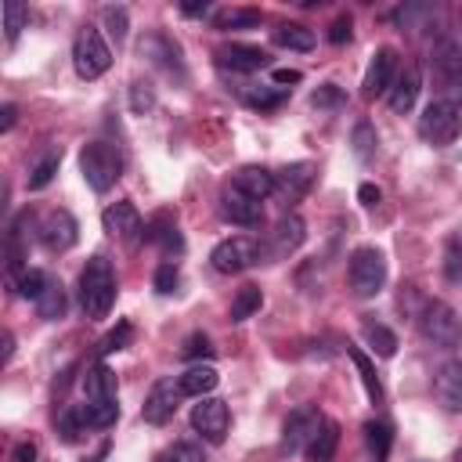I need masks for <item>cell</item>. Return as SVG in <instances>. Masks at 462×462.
<instances>
[{
  "instance_id": "d6986e66",
  "label": "cell",
  "mask_w": 462,
  "mask_h": 462,
  "mask_svg": "<svg viewBox=\"0 0 462 462\" xmlns=\"http://www.w3.org/2000/svg\"><path fill=\"white\" fill-rule=\"evenodd\" d=\"M217 61L224 69H235V72H256L267 65V51L260 47H249V43H227L217 51Z\"/></svg>"
},
{
  "instance_id": "7c38bea8",
  "label": "cell",
  "mask_w": 462,
  "mask_h": 462,
  "mask_svg": "<svg viewBox=\"0 0 462 462\" xmlns=\"http://www.w3.org/2000/svg\"><path fill=\"white\" fill-rule=\"evenodd\" d=\"M76 238H79V224H76V217H72L69 209H51V213L43 217V224H40V242H43L51 253L72 249Z\"/></svg>"
},
{
  "instance_id": "681fc988",
  "label": "cell",
  "mask_w": 462,
  "mask_h": 462,
  "mask_svg": "<svg viewBox=\"0 0 462 462\" xmlns=\"http://www.w3.org/2000/svg\"><path fill=\"white\" fill-rule=\"evenodd\" d=\"M379 199H383V191H379L375 184H361V188H357V202H361V206L372 209V206H379Z\"/></svg>"
},
{
  "instance_id": "7dc6e473",
  "label": "cell",
  "mask_w": 462,
  "mask_h": 462,
  "mask_svg": "<svg viewBox=\"0 0 462 462\" xmlns=\"http://www.w3.org/2000/svg\"><path fill=\"white\" fill-rule=\"evenodd\" d=\"M177 282H180V274H177L173 263H162V267L155 271V292H173Z\"/></svg>"
},
{
  "instance_id": "8fae6325",
  "label": "cell",
  "mask_w": 462,
  "mask_h": 462,
  "mask_svg": "<svg viewBox=\"0 0 462 462\" xmlns=\"http://www.w3.org/2000/svg\"><path fill=\"white\" fill-rule=\"evenodd\" d=\"M101 224H105V231H108L112 238H119V242H126V245H134L137 238H144V224H141V213H137L134 202H112V206L101 213Z\"/></svg>"
},
{
  "instance_id": "8d00e7d4",
  "label": "cell",
  "mask_w": 462,
  "mask_h": 462,
  "mask_svg": "<svg viewBox=\"0 0 462 462\" xmlns=\"http://www.w3.org/2000/svg\"><path fill=\"white\" fill-rule=\"evenodd\" d=\"M58 166H61V152H47L36 166H32V173H29V188L32 191H40V188H47L51 180H54V173H58Z\"/></svg>"
},
{
  "instance_id": "ba28073f",
  "label": "cell",
  "mask_w": 462,
  "mask_h": 462,
  "mask_svg": "<svg viewBox=\"0 0 462 462\" xmlns=\"http://www.w3.org/2000/svg\"><path fill=\"white\" fill-rule=\"evenodd\" d=\"M303 238H307L303 220H300L296 213H282L278 224H274V231L267 235V245H260V256H267V260H285L289 253H296V249L303 245Z\"/></svg>"
},
{
  "instance_id": "ee69618b",
  "label": "cell",
  "mask_w": 462,
  "mask_h": 462,
  "mask_svg": "<svg viewBox=\"0 0 462 462\" xmlns=\"http://www.w3.org/2000/svg\"><path fill=\"white\" fill-rule=\"evenodd\" d=\"M310 105L314 108H339L343 105V90L336 83H321L314 94H310Z\"/></svg>"
},
{
  "instance_id": "d6a6232c",
  "label": "cell",
  "mask_w": 462,
  "mask_h": 462,
  "mask_svg": "<svg viewBox=\"0 0 462 462\" xmlns=\"http://www.w3.org/2000/svg\"><path fill=\"white\" fill-rule=\"evenodd\" d=\"M0 14H4V36H7V43H14V40H18V32H22V29H25V22H29V7H25V4H18V0H4Z\"/></svg>"
},
{
  "instance_id": "277c9868",
  "label": "cell",
  "mask_w": 462,
  "mask_h": 462,
  "mask_svg": "<svg viewBox=\"0 0 462 462\" xmlns=\"http://www.w3.org/2000/svg\"><path fill=\"white\" fill-rule=\"evenodd\" d=\"M72 65H76V76L79 79H97L108 72L112 65V51L105 43V36L94 29V25H83L76 32V43H72Z\"/></svg>"
},
{
  "instance_id": "f35d334b",
  "label": "cell",
  "mask_w": 462,
  "mask_h": 462,
  "mask_svg": "<svg viewBox=\"0 0 462 462\" xmlns=\"http://www.w3.org/2000/svg\"><path fill=\"white\" fill-rule=\"evenodd\" d=\"M217 25L220 29H256L260 25V11H253V7H231V11L220 14Z\"/></svg>"
},
{
  "instance_id": "7402d4cb",
  "label": "cell",
  "mask_w": 462,
  "mask_h": 462,
  "mask_svg": "<svg viewBox=\"0 0 462 462\" xmlns=\"http://www.w3.org/2000/svg\"><path fill=\"white\" fill-rule=\"evenodd\" d=\"M235 188H238L242 195L263 202V199L274 191V173L263 170V166H242V170L235 173Z\"/></svg>"
},
{
  "instance_id": "816d5d0a",
  "label": "cell",
  "mask_w": 462,
  "mask_h": 462,
  "mask_svg": "<svg viewBox=\"0 0 462 462\" xmlns=\"http://www.w3.org/2000/svg\"><path fill=\"white\" fill-rule=\"evenodd\" d=\"M14 119H18V108H14V105H4V108H0V130H11Z\"/></svg>"
},
{
  "instance_id": "5bb4252c",
  "label": "cell",
  "mask_w": 462,
  "mask_h": 462,
  "mask_svg": "<svg viewBox=\"0 0 462 462\" xmlns=\"http://www.w3.org/2000/svg\"><path fill=\"white\" fill-rule=\"evenodd\" d=\"M393 69H397V51L393 47H379L368 61V72H365V83H361V94L368 101L383 97L390 90V79H393Z\"/></svg>"
},
{
  "instance_id": "60d3db41",
  "label": "cell",
  "mask_w": 462,
  "mask_h": 462,
  "mask_svg": "<svg viewBox=\"0 0 462 462\" xmlns=\"http://www.w3.org/2000/svg\"><path fill=\"white\" fill-rule=\"evenodd\" d=\"M101 18H105L108 36H112L116 43H123V40H126V7H105Z\"/></svg>"
},
{
  "instance_id": "ffe728a7",
  "label": "cell",
  "mask_w": 462,
  "mask_h": 462,
  "mask_svg": "<svg viewBox=\"0 0 462 462\" xmlns=\"http://www.w3.org/2000/svg\"><path fill=\"white\" fill-rule=\"evenodd\" d=\"M419 90H422V72H419V65H404V72L397 76V83H393V90H390V108H393L397 116L411 112Z\"/></svg>"
},
{
  "instance_id": "4316f807",
  "label": "cell",
  "mask_w": 462,
  "mask_h": 462,
  "mask_svg": "<svg viewBox=\"0 0 462 462\" xmlns=\"http://www.w3.org/2000/svg\"><path fill=\"white\" fill-rule=\"evenodd\" d=\"M144 238H148V242H159L166 253H180V249H184V238H180L177 224H173L166 213H159V217L144 227Z\"/></svg>"
},
{
  "instance_id": "b9f144b4",
  "label": "cell",
  "mask_w": 462,
  "mask_h": 462,
  "mask_svg": "<svg viewBox=\"0 0 462 462\" xmlns=\"http://www.w3.org/2000/svg\"><path fill=\"white\" fill-rule=\"evenodd\" d=\"M134 339V325L130 321H119L105 339H101V354H112V350H123L126 343Z\"/></svg>"
},
{
  "instance_id": "52a82bcc",
  "label": "cell",
  "mask_w": 462,
  "mask_h": 462,
  "mask_svg": "<svg viewBox=\"0 0 462 462\" xmlns=\"http://www.w3.org/2000/svg\"><path fill=\"white\" fill-rule=\"evenodd\" d=\"M256 260H260V242L249 238V235L224 238V242L213 245V253H209V263H213V271H220V274H238V271L253 267Z\"/></svg>"
},
{
  "instance_id": "4dcf8cb0",
  "label": "cell",
  "mask_w": 462,
  "mask_h": 462,
  "mask_svg": "<svg viewBox=\"0 0 462 462\" xmlns=\"http://www.w3.org/2000/svg\"><path fill=\"white\" fill-rule=\"evenodd\" d=\"M260 303H263L260 285H242V289L235 292V300H231V321H245V318H253V314L260 310Z\"/></svg>"
},
{
  "instance_id": "74e56055",
  "label": "cell",
  "mask_w": 462,
  "mask_h": 462,
  "mask_svg": "<svg viewBox=\"0 0 462 462\" xmlns=\"http://www.w3.org/2000/svg\"><path fill=\"white\" fill-rule=\"evenodd\" d=\"M155 108V87L148 79H134L130 83V112L134 116H148Z\"/></svg>"
},
{
  "instance_id": "680465c9",
  "label": "cell",
  "mask_w": 462,
  "mask_h": 462,
  "mask_svg": "<svg viewBox=\"0 0 462 462\" xmlns=\"http://www.w3.org/2000/svg\"><path fill=\"white\" fill-rule=\"evenodd\" d=\"M155 462H170V458H155Z\"/></svg>"
},
{
  "instance_id": "5b68a950",
  "label": "cell",
  "mask_w": 462,
  "mask_h": 462,
  "mask_svg": "<svg viewBox=\"0 0 462 462\" xmlns=\"http://www.w3.org/2000/svg\"><path fill=\"white\" fill-rule=\"evenodd\" d=\"M79 170H83V177H87V184H90L94 191H108V188L119 180V173H123V159L116 155L112 144L90 141V144H83V152H79Z\"/></svg>"
},
{
  "instance_id": "11a10c76",
  "label": "cell",
  "mask_w": 462,
  "mask_h": 462,
  "mask_svg": "<svg viewBox=\"0 0 462 462\" xmlns=\"http://www.w3.org/2000/svg\"><path fill=\"white\" fill-rule=\"evenodd\" d=\"M458 274H462V260L451 253V256H448V278H458Z\"/></svg>"
},
{
  "instance_id": "ab89813d",
  "label": "cell",
  "mask_w": 462,
  "mask_h": 462,
  "mask_svg": "<svg viewBox=\"0 0 462 462\" xmlns=\"http://www.w3.org/2000/svg\"><path fill=\"white\" fill-rule=\"evenodd\" d=\"M51 285V278L40 271V267H29L22 278H18V292L25 296V300H40L43 296V289Z\"/></svg>"
},
{
  "instance_id": "4fadbf2b",
  "label": "cell",
  "mask_w": 462,
  "mask_h": 462,
  "mask_svg": "<svg viewBox=\"0 0 462 462\" xmlns=\"http://www.w3.org/2000/svg\"><path fill=\"white\" fill-rule=\"evenodd\" d=\"M180 383H173V379H159L155 386H152V393L144 397V408H141V415H144V422H152V426H162V422H170L173 419V411H177V404H180Z\"/></svg>"
},
{
  "instance_id": "cb8c5ba5",
  "label": "cell",
  "mask_w": 462,
  "mask_h": 462,
  "mask_svg": "<svg viewBox=\"0 0 462 462\" xmlns=\"http://www.w3.org/2000/svg\"><path fill=\"white\" fill-rule=\"evenodd\" d=\"M76 415H79L83 430H108L119 419V404L116 401H83V404H76Z\"/></svg>"
},
{
  "instance_id": "2e32d148",
  "label": "cell",
  "mask_w": 462,
  "mask_h": 462,
  "mask_svg": "<svg viewBox=\"0 0 462 462\" xmlns=\"http://www.w3.org/2000/svg\"><path fill=\"white\" fill-rule=\"evenodd\" d=\"M433 69H437L440 79L462 83V32H451V36L437 40V47H433Z\"/></svg>"
},
{
  "instance_id": "c3c4849f",
  "label": "cell",
  "mask_w": 462,
  "mask_h": 462,
  "mask_svg": "<svg viewBox=\"0 0 462 462\" xmlns=\"http://www.w3.org/2000/svg\"><path fill=\"white\" fill-rule=\"evenodd\" d=\"M354 36V29H350V14H339L332 25H328V40L332 43H346Z\"/></svg>"
},
{
  "instance_id": "7bdbcfd3",
  "label": "cell",
  "mask_w": 462,
  "mask_h": 462,
  "mask_svg": "<svg viewBox=\"0 0 462 462\" xmlns=\"http://www.w3.org/2000/svg\"><path fill=\"white\" fill-rule=\"evenodd\" d=\"M180 357H184V361H199V357H213V346H209V339H206L202 332H191V336L184 339V346H180Z\"/></svg>"
},
{
  "instance_id": "f907efd6",
  "label": "cell",
  "mask_w": 462,
  "mask_h": 462,
  "mask_svg": "<svg viewBox=\"0 0 462 462\" xmlns=\"http://www.w3.org/2000/svg\"><path fill=\"white\" fill-rule=\"evenodd\" d=\"M11 462H36V444H32V440H22V444H14V451H11Z\"/></svg>"
},
{
  "instance_id": "9a60e30c",
  "label": "cell",
  "mask_w": 462,
  "mask_h": 462,
  "mask_svg": "<svg viewBox=\"0 0 462 462\" xmlns=\"http://www.w3.org/2000/svg\"><path fill=\"white\" fill-rule=\"evenodd\" d=\"M314 184V162H285L278 173H274V191L285 195V202H296L310 191Z\"/></svg>"
},
{
  "instance_id": "d590c367",
  "label": "cell",
  "mask_w": 462,
  "mask_h": 462,
  "mask_svg": "<svg viewBox=\"0 0 462 462\" xmlns=\"http://www.w3.org/2000/svg\"><path fill=\"white\" fill-rule=\"evenodd\" d=\"M242 97H245L249 108H260L263 112V108H278L285 101V87H249Z\"/></svg>"
},
{
  "instance_id": "6f0895ef",
  "label": "cell",
  "mask_w": 462,
  "mask_h": 462,
  "mask_svg": "<svg viewBox=\"0 0 462 462\" xmlns=\"http://www.w3.org/2000/svg\"><path fill=\"white\" fill-rule=\"evenodd\" d=\"M455 462H462V448H458V455H455Z\"/></svg>"
},
{
  "instance_id": "f546056e",
  "label": "cell",
  "mask_w": 462,
  "mask_h": 462,
  "mask_svg": "<svg viewBox=\"0 0 462 462\" xmlns=\"http://www.w3.org/2000/svg\"><path fill=\"white\" fill-rule=\"evenodd\" d=\"M346 354H350V361L357 365V375H361V383H365V393L379 404V401H383V383H379V375H375L372 357H368V354H361L357 346H346Z\"/></svg>"
},
{
  "instance_id": "6da1fadb",
  "label": "cell",
  "mask_w": 462,
  "mask_h": 462,
  "mask_svg": "<svg viewBox=\"0 0 462 462\" xmlns=\"http://www.w3.org/2000/svg\"><path fill=\"white\" fill-rule=\"evenodd\" d=\"M79 303L87 318H105L116 303V274L105 256H90L87 267L79 271Z\"/></svg>"
},
{
  "instance_id": "f5cc1de1",
  "label": "cell",
  "mask_w": 462,
  "mask_h": 462,
  "mask_svg": "<svg viewBox=\"0 0 462 462\" xmlns=\"http://www.w3.org/2000/svg\"><path fill=\"white\" fill-rule=\"evenodd\" d=\"M180 11H184L188 18H195V14H206V11H209V4H206V0H195V4H180Z\"/></svg>"
},
{
  "instance_id": "30bf717a",
  "label": "cell",
  "mask_w": 462,
  "mask_h": 462,
  "mask_svg": "<svg viewBox=\"0 0 462 462\" xmlns=\"http://www.w3.org/2000/svg\"><path fill=\"white\" fill-rule=\"evenodd\" d=\"M227 422H231V415H227V404H224L220 397H199V404L191 408V426H195V433H202L209 444H220V440H224Z\"/></svg>"
},
{
  "instance_id": "83f0119b",
  "label": "cell",
  "mask_w": 462,
  "mask_h": 462,
  "mask_svg": "<svg viewBox=\"0 0 462 462\" xmlns=\"http://www.w3.org/2000/svg\"><path fill=\"white\" fill-rule=\"evenodd\" d=\"M365 444H368V451H372L375 462H386V458H390V444H393V430H390V422H383V419H368V422H365Z\"/></svg>"
},
{
  "instance_id": "44dd1931",
  "label": "cell",
  "mask_w": 462,
  "mask_h": 462,
  "mask_svg": "<svg viewBox=\"0 0 462 462\" xmlns=\"http://www.w3.org/2000/svg\"><path fill=\"white\" fill-rule=\"evenodd\" d=\"M83 390H87V401H116L119 397V379L105 361H97V365L87 368Z\"/></svg>"
},
{
  "instance_id": "7a4b0ae2",
  "label": "cell",
  "mask_w": 462,
  "mask_h": 462,
  "mask_svg": "<svg viewBox=\"0 0 462 462\" xmlns=\"http://www.w3.org/2000/svg\"><path fill=\"white\" fill-rule=\"evenodd\" d=\"M346 278H350L354 296H361V300L375 296V292L386 285V256H383L375 245H357V249L350 253Z\"/></svg>"
},
{
  "instance_id": "d4e9b609",
  "label": "cell",
  "mask_w": 462,
  "mask_h": 462,
  "mask_svg": "<svg viewBox=\"0 0 462 462\" xmlns=\"http://www.w3.org/2000/svg\"><path fill=\"white\" fill-rule=\"evenodd\" d=\"M336 448H339V422L325 419L321 430L314 433V440H310L303 451H307L310 462H332V458H336Z\"/></svg>"
},
{
  "instance_id": "9f6ffc18",
  "label": "cell",
  "mask_w": 462,
  "mask_h": 462,
  "mask_svg": "<svg viewBox=\"0 0 462 462\" xmlns=\"http://www.w3.org/2000/svg\"><path fill=\"white\" fill-rule=\"evenodd\" d=\"M11 354H14V336H11V332H4V365L11 361Z\"/></svg>"
},
{
  "instance_id": "e0dca14e",
  "label": "cell",
  "mask_w": 462,
  "mask_h": 462,
  "mask_svg": "<svg viewBox=\"0 0 462 462\" xmlns=\"http://www.w3.org/2000/svg\"><path fill=\"white\" fill-rule=\"evenodd\" d=\"M220 213L231 220V224H242V227H256L263 220V206L249 195H242L238 188H227L224 199H220Z\"/></svg>"
},
{
  "instance_id": "1f68e13d",
  "label": "cell",
  "mask_w": 462,
  "mask_h": 462,
  "mask_svg": "<svg viewBox=\"0 0 462 462\" xmlns=\"http://www.w3.org/2000/svg\"><path fill=\"white\" fill-rule=\"evenodd\" d=\"M365 339L379 357H393L397 354V336L379 321H365Z\"/></svg>"
},
{
  "instance_id": "f6af8a7d",
  "label": "cell",
  "mask_w": 462,
  "mask_h": 462,
  "mask_svg": "<svg viewBox=\"0 0 462 462\" xmlns=\"http://www.w3.org/2000/svg\"><path fill=\"white\" fill-rule=\"evenodd\" d=\"M58 433H61V440H65V444L79 440V433H83V422H79L76 408H65V411L58 415Z\"/></svg>"
},
{
  "instance_id": "9c48e42d",
  "label": "cell",
  "mask_w": 462,
  "mask_h": 462,
  "mask_svg": "<svg viewBox=\"0 0 462 462\" xmlns=\"http://www.w3.org/2000/svg\"><path fill=\"white\" fill-rule=\"evenodd\" d=\"M321 422H325V415H321L314 404H300V408H292L289 419H285V426H282V448H285V451H300V448H307V444L314 440V433L321 430Z\"/></svg>"
},
{
  "instance_id": "f1b7e54d",
  "label": "cell",
  "mask_w": 462,
  "mask_h": 462,
  "mask_svg": "<svg viewBox=\"0 0 462 462\" xmlns=\"http://www.w3.org/2000/svg\"><path fill=\"white\" fill-rule=\"evenodd\" d=\"M274 43H282L289 51H310L314 47V29H307L300 22H282L274 29Z\"/></svg>"
},
{
  "instance_id": "db71d44e",
  "label": "cell",
  "mask_w": 462,
  "mask_h": 462,
  "mask_svg": "<svg viewBox=\"0 0 462 462\" xmlns=\"http://www.w3.org/2000/svg\"><path fill=\"white\" fill-rule=\"evenodd\" d=\"M274 83H300L296 69H274Z\"/></svg>"
},
{
  "instance_id": "e575fe53",
  "label": "cell",
  "mask_w": 462,
  "mask_h": 462,
  "mask_svg": "<svg viewBox=\"0 0 462 462\" xmlns=\"http://www.w3.org/2000/svg\"><path fill=\"white\" fill-rule=\"evenodd\" d=\"M36 314L47 318V321H54V318L65 314V292H61V282H51V285L43 289V296L36 300Z\"/></svg>"
},
{
  "instance_id": "bcb514c9",
  "label": "cell",
  "mask_w": 462,
  "mask_h": 462,
  "mask_svg": "<svg viewBox=\"0 0 462 462\" xmlns=\"http://www.w3.org/2000/svg\"><path fill=\"white\" fill-rule=\"evenodd\" d=\"M166 458H170V462H206L202 448H199V444H191V440H180V444H173Z\"/></svg>"
},
{
  "instance_id": "ac0fdd59",
  "label": "cell",
  "mask_w": 462,
  "mask_h": 462,
  "mask_svg": "<svg viewBox=\"0 0 462 462\" xmlns=\"http://www.w3.org/2000/svg\"><path fill=\"white\" fill-rule=\"evenodd\" d=\"M433 390H437V401L448 411H462V361L458 357H451V361L440 365Z\"/></svg>"
},
{
  "instance_id": "8992f818",
  "label": "cell",
  "mask_w": 462,
  "mask_h": 462,
  "mask_svg": "<svg viewBox=\"0 0 462 462\" xmlns=\"http://www.w3.org/2000/svg\"><path fill=\"white\" fill-rule=\"evenodd\" d=\"M419 328H422V336H426L430 343H437V346H444V350H451V346L462 343V318H458L448 303H440V300H433V303L422 307Z\"/></svg>"
},
{
  "instance_id": "484cf974",
  "label": "cell",
  "mask_w": 462,
  "mask_h": 462,
  "mask_svg": "<svg viewBox=\"0 0 462 462\" xmlns=\"http://www.w3.org/2000/svg\"><path fill=\"white\" fill-rule=\"evenodd\" d=\"M141 54H148V58H152V61H159V65H166L170 72H173V69L180 72V47H177L170 36H162V32H155V36L141 40Z\"/></svg>"
},
{
  "instance_id": "603a6c76",
  "label": "cell",
  "mask_w": 462,
  "mask_h": 462,
  "mask_svg": "<svg viewBox=\"0 0 462 462\" xmlns=\"http://www.w3.org/2000/svg\"><path fill=\"white\" fill-rule=\"evenodd\" d=\"M177 383H180V393H184V397H209V393L217 390L220 375H217L213 365H191Z\"/></svg>"
},
{
  "instance_id": "836d02e7",
  "label": "cell",
  "mask_w": 462,
  "mask_h": 462,
  "mask_svg": "<svg viewBox=\"0 0 462 462\" xmlns=\"http://www.w3.org/2000/svg\"><path fill=\"white\" fill-rule=\"evenodd\" d=\"M350 144H354V155H357L361 162H368V159L375 155V144H379V134H375V126H372L368 119H361V123L354 126V137H350Z\"/></svg>"
},
{
  "instance_id": "3957f363",
  "label": "cell",
  "mask_w": 462,
  "mask_h": 462,
  "mask_svg": "<svg viewBox=\"0 0 462 462\" xmlns=\"http://www.w3.org/2000/svg\"><path fill=\"white\" fill-rule=\"evenodd\" d=\"M458 126H462V116H458V105L448 101V97H437L422 108L419 116V137L433 148H444L458 137Z\"/></svg>"
}]
</instances>
